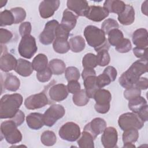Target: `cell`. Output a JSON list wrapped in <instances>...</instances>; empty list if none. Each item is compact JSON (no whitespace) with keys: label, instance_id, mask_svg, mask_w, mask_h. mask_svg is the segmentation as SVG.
Segmentation results:
<instances>
[{"label":"cell","instance_id":"obj_1","mask_svg":"<svg viewBox=\"0 0 148 148\" xmlns=\"http://www.w3.org/2000/svg\"><path fill=\"white\" fill-rule=\"evenodd\" d=\"M147 60L140 59L134 62L119 77L120 84L124 88L133 87L141 75L147 71Z\"/></svg>","mask_w":148,"mask_h":148},{"label":"cell","instance_id":"obj_2","mask_svg":"<svg viewBox=\"0 0 148 148\" xmlns=\"http://www.w3.org/2000/svg\"><path fill=\"white\" fill-rule=\"evenodd\" d=\"M23 101V97L18 93L2 96L0 101L1 119H12L19 110Z\"/></svg>","mask_w":148,"mask_h":148},{"label":"cell","instance_id":"obj_3","mask_svg":"<svg viewBox=\"0 0 148 148\" xmlns=\"http://www.w3.org/2000/svg\"><path fill=\"white\" fill-rule=\"evenodd\" d=\"M84 36L88 45L94 47L97 53L102 50H109L110 44L101 29L94 25H88L84 30Z\"/></svg>","mask_w":148,"mask_h":148},{"label":"cell","instance_id":"obj_4","mask_svg":"<svg viewBox=\"0 0 148 148\" xmlns=\"http://www.w3.org/2000/svg\"><path fill=\"white\" fill-rule=\"evenodd\" d=\"M144 123L136 113L131 112L122 114L118 119L119 126L123 131L130 128L140 130L144 126Z\"/></svg>","mask_w":148,"mask_h":148},{"label":"cell","instance_id":"obj_5","mask_svg":"<svg viewBox=\"0 0 148 148\" xmlns=\"http://www.w3.org/2000/svg\"><path fill=\"white\" fill-rule=\"evenodd\" d=\"M38 50L35 38L31 35L23 36L18 47L20 55L25 58L30 59L36 53Z\"/></svg>","mask_w":148,"mask_h":148},{"label":"cell","instance_id":"obj_6","mask_svg":"<svg viewBox=\"0 0 148 148\" xmlns=\"http://www.w3.org/2000/svg\"><path fill=\"white\" fill-rule=\"evenodd\" d=\"M60 137L65 140L74 142L80 136V128L77 124L73 122H67L63 124L59 130Z\"/></svg>","mask_w":148,"mask_h":148},{"label":"cell","instance_id":"obj_7","mask_svg":"<svg viewBox=\"0 0 148 148\" xmlns=\"http://www.w3.org/2000/svg\"><path fill=\"white\" fill-rule=\"evenodd\" d=\"M65 113L64 108L59 104L51 105L43 114L45 125L52 127L58 120L61 119Z\"/></svg>","mask_w":148,"mask_h":148},{"label":"cell","instance_id":"obj_8","mask_svg":"<svg viewBox=\"0 0 148 148\" xmlns=\"http://www.w3.org/2000/svg\"><path fill=\"white\" fill-rule=\"evenodd\" d=\"M58 24V22L56 20L49 21L45 24L43 31L39 36V39L41 43L49 45L53 42L56 38V29Z\"/></svg>","mask_w":148,"mask_h":148},{"label":"cell","instance_id":"obj_9","mask_svg":"<svg viewBox=\"0 0 148 148\" xmlns=\"http://www.w3.org/2000/svg\"><path fill=\"white\" fill-rule=\"evenodd\" d=\"M48 104L49 99L47 96L43 92L31 95L27 98L24 101L25 108L29 110L39 109Z\"/></svg>","mask_w":148,"mask_h":148},{"label":"cell","instance_id":"obj_10","mask_svg":"<svg viewBox=\"0 0 148 148\" xmlns=\"http://www.w3.org/2000/svg\"><path fill=\"white\" fill-rule=\"evenodd\" d=\"M118 134L116 129L113 127H106L101 136V143L105 148H113L116 146Z\"/></svg>","mask_w":148,"mask_h":148},{"label":"cell","instance_id":"obj_11","mask_svg":"<svg viewBox=\"0 0 148 148\" xmlns=\"http://www.w3.org/2000/svg\"><path fill=\"white\" fill-rule=\"evenodd\" d=\"M60 1H43L39 6L40 16L43 18H47L54 14V12L58 9Z\"/></svg>","mask_w":148,"mask_h":148},{"label":"cell","instance_id":"obj_12","mask_svg":"<svg viewBox=\"0 0 148 148\" xmlns=\"http://www.w3.org/2000/svg\"><path fill=\"white\" fill-rule=\"evenodd\" d=\"M106 127V123L104 119L100 117H97L85 125L84 131H86L90 133L95 139L98 135L103 132Z\"/></svg>","mask_w":148,"mask_h":148},{"label":"cell","instance_id":"obj_13","mask_svg":"<svg viewBox=\"0 0 148 148\" xmlns=\"http://www.w3.org/2000/svg\"><path fill=\"white\" fill-rule=\"evenodd\" d=\"M68 95L66 86L62 83L52 86L49 90L50 98L56 102H60L65 99Z\"/></svg>","mask_w":148,"mask_h":148},{"label":"cell","instance_id":"obj_14","mask_svg":"<svg viewBox=\"0 0 148 148\" xmlns=\"http://www.w3.org/2000/svg\"><path fill=\"white\" fill-rule=\"evenodd\" d=\"M68 9L74 12L77 16H86L89 6L85 0H68L66 2Z\"/></svg>","mask_w":148,"mask_h":148},{"label":"cell","instance_id":"obj_15","mask_svg":"<svg viewBox=\"0 0 148 148\" xmlns=\"http://www.w3.org/2000/svg\"><path fill=\"white\" fill-rule=\"evenodd\" d=\"M109 12L103 7L99 6H90L86 15L87 18L95 22H99L109 16Z\"/></svg>","mask_w":148,"mask_h":148},{"label":"cell","instance_id":"obj_16","mask_svg":"<svg viewBox=\"0 0 148 148\" xmlns=\"http://www.w3.org/2000/svg\"><path fill=\"white\" fill-rule=\"evenodd\" d=\"M148 34L147 29L139 28L135 30L132 34V42L134 45L138 47L147 48Z\"/></svg>","mask_w":148,"mask_h":148},{"label":"cell","instance_id":"obj_17","mask_svg":"<svg viewBox=\"0 0 148 148\" xmlns=\"http://www.w3.org/2000/svg\"><path fill=\"white\" fill-rule=\"evenodd\" d=\"M17 60L11 54L5 52L0 58V68L3 72H9L15 69Z\"/></svg>","mask_w":148,"mask_h":148},{"label":"cell","instance_id":"obj_18","mask_svg":"<svg viewBox=\"0 0 148 148\" xmlns=\"http://www.w3.org/2000/svg\"><path fill=\"white\" fill-rule=\"evenodd\" d=\"M26 121L28 126L35 130H38L45 125L43 114L39 113H31L26 117Z\"/></svg>","mask_w":148,"mask_h":148},{"label":"cell","instance_id":"obj_19","mask_svg":"<svg viewBox=\"0 0 148 148\" xmlns=\"http://www.w3.org/2000/svg\"><path fill=\"white\" fill-rule=\"evenodd\" d=\"M118 20L122 25H128L132 24L135 20V10L130 5H126L124 10L118 14Z\"/></svg>","mask_w":148,"mask_h":148},{"label":"cell","instance_id":"obj_20","mask_svg":"<svg viewBox=\"0 0 148 148\" xmlns=\"http://www.w3.org/2000/svg\"><path fill=\"white\" fill-rule=\"evenodd\" d=\"M14 71L16 73L23 77L30 76L33 72L34 68L32 63L23 58L17 60V62Z\"/></svg>","mask_w":148,"mask_h":148},{"label":"cell","instance_id":"obj_21","mask_svg":"<svg viewBox=\"0 0 148 148\" xmlns=\"http://www.w3.org/2000/svg\"><path fill=\"white\" fill-rule=\"evenodd\" d=\"M78 16L68 9H65L62 14L61 24L69 32L76 26Z\"/></svg>","mask_w":148,"mask_h":148},{"label":"cell","instance_id":"obj_22","mask_svg":"<svg viewBox=\"0 0 148 148\" xmlns=\"http://www.w3.org/2000/svg\"><path fill=\"white\" fill-rule=\"evenodd\" d=\"M126 5L122 1L107 0L103 3V8L109 13L120 14L125 9Z\"/></svg>","mask_w":148,"mask_h":148},{"label":"cell","instance_id":"obj_23","mask_svg":"<svg viewBox=\"0 0 148 148\" xmlns=\"http://www.w3.org/2000/svg\"><path fill=\"white\" fill-rule=\"evenodd\" d=\"M96 76H90L84 79V86L89 98H92L95 92L99 89L97 84Z\"/></svg>","mask_w":148,"mask_h":148},{"label":"cell","instance_id":"obj_24","mask_svg":"<svg viewBox=\"0 0 148 148\" xmlns=\"http://www.w3.org/2000/svg\"><path fill=\"white\" fill-rule=\"evenodd\" d=\"M20 81L12 73H7L3 82L4 88L10 91H16L20 87Z\"/></svg>","mask_w":148,"mask_h":148},{"label":"cell","instance_id":"obj_25","mask_svg":"<svg viewBox=\"0 0 148 148\" xmlns=\"http://www.w3.org/2000/svg\"><path fill=\"white\" fill-rule=\"evenodd\" d=\"M93 98L97 104L106 105L110 103L112 99V95L109 91L99 88L95 92Z\"/></svg>","mask_w":148,"mask_h":148},{"label":"cell","instance_id":"obj_26","mask_svg":"<svg viewBox=\"0 0 148 148\" xmlns=\"http://www.w3.org/2000/svg\"><path fill=\"white\" fill-rule=\"evenodd\" d=\"M34 70L37 72L45 69L48 66V59L44 54H38L36 56L32 62Z\"/></svg>","mask_w":148,"mask_h":148},{"label":"cell","instance_id":"obj_27","mask_svg":"<svg viewBox=\"0 0 148 148\" xmlns=\"http://www.w3.org/2000/svg\"><path fill=\"white\" fill-rule=\"evenodd\" d=\"M70 49L74 53H79L83 51L86 46L84 38L80 35L73 36L69 40Z\"/></svg>","mask_w":148,"mask_h":148},{"label":"cell","instance_id":"obj_28","mask_svg":"<svg viewBox=\"0 0 148 148\" xmlns=\"http://www.w3.org/2000/svg\"><path fill=\"white\" fill-rule=\"evenodd\" d=\"M53 47L56 52L60 54H65L70 49L68 39L63 38H56L53 41Z\"/></svg>","mask_w":148,"mask_h":148},{"label":"cell","instance_id":"obj_29","mask_svg":"<svg viewBox=\"0 0 148 148\" xmlns=\"http://www.w3.org/2000/svg\"><path fill=\"white\" fill-rule=\"evenodd\" d=\"M48 67L51 70L52 73L56 75L62 74L66 69V66L64 62L61 60L57 58L51 60L48 64Z\"/></svg>","mask_w":148,"mask_h":148},{"label":"cell","instance_id":"obj_30","mask_svg":"<svg viewBox=\"0 0 148 148\" xmlns=\"http://www.w3.org/2000/svg\"><path fill=\"white\" fill-rule=\"evenodd\" d=\"M147 104V101L145 98L139 96L129 100L128 104L129 109L133 113H138Z\"/></svg>","mask_w":148,"mask_h":148},{"label":"cell","instance_id":"obj_31","mask_svg":"<svg viewBox=\"0 0 148 148\" xmlns=\"http://www.w3.org/2000/svg\"><path fill=\"white\" fill-rule=\"evenodd\" d=\"M94 138L90 133L83 130L82 136L77 140V144L81 148H94Z\"/></svg>","mask_w":148,"mask_h":148},{"label":"cell","instance_id":"obj_32","mask_svg":"<svg viewBox=\"0 0 148 148\" xmlns=\"http://www.w3.org/2000/svg\"><path fill=\"white\" fill-rule=\"evenodd\" d=\"M108 41L109 43L113 46H117L124 39V35L121 31L119 29H113L108 34Z\"/></svg>","mask_w":148,"mask_h":148},{"label":"cell","instance_id":"obj_33","mask_svg":"<svg viewBox=\"0 0 148 148\" xmlns=\"http://www.w3.org/2000/svg\"><path fill=\"white\" fill-rule=\"evenodd\" d=\"M89 97L87 95L85 89H82L74 94L72 97L73 103L78 106H83L88 103Z\"/></svg>","mask_w":148,"mask_h":148},{"label":"cell","instance_id":"obj_34","mask_svg":"<svg viewBox=\"0 0 148 148\" xmlns=\"http://www.w3.org/2000/svg\"><path fill=\"white\" fill-rule=\"evenodd\" d=\"M139 138L138 130L135 128H130L124 131L122 139L124 143H134Z\"/></svg>","mask_w":148,"mask_h":148},{"label":"cell","instance_id":"obj_35","mask_svg":"<svg viewBox=\"0 0 148 148\" xmlns=\"http://www.w3.org/2000/svg\"><path fill=\"white\" fill-rule=\"evenodd\" d=\"M42 143L46 146H53L57 142V138L53 131L47 130L44 131L40 136Z\"/></svg>","mask_w":148,"mask_h":148},{"label":"cell","instance_id":"obj_36","mask_svg":"<svg viewBox=\"0 0 148 148\" xmlns=\"http://www.w3.org/2000/svg\"><path fill=\"white\" fill-rule=\"evenodd\" d=\"M18 126L12 120L5 121L1 123V137H5L13 132Z\"/></svg>","mask_w":148,"mask_h":148},{"label":"cell","instance_id":"obj_37","mask_svg":"<svg viewBox=\"0 0 148 148\" xmlns=\"http://www.w3.org/2000/svg\"><path fill=\"white\" fill-rule=\"evenodd\" d=\"M14 24V18L10 10H5L0 13V25L4 27Z\"/></svg>","mask_w":148,"mask_h":148},{"label":"cell","instance_id":"obj_38","mask_svg":"<svg viewBox=\"0 0 148 148\" xmlns=\"http://www.w3.org/2000/svg\"><path fill=\"white\" fill-rule=\"evenodd\" d=\"M82 65L84 68L94 69L98 65L96 55L92 53L85 54L82 60Z\"/></svg>","mask_w":148,"mask_h":148},{"label":"cell","instance_id":"obj_39","mask_svg":"<svg viewBox=\"0 0 148 148\" xmlns=\"http://www.w3.org/2000/svg\"><path fill=\"white\" fill-rule=\"evenodd\" d=\"M96 56L98 65L101 66H105L109 64L110 57L108 50H101L97 52V55Z\"/></svg>","mask_w":148,"mask_h":148},{"label":"cell","instance_id":"obj_40","mask_svg":"<svg viewBox=\"0 0 148 148\" xmlns=\"http://www.w3.org/2000/svg\"><path fill=\"white\" fill-rule=\"evenodd\" d=\"M65 76L68 82L72 80L77 81L80 78V72L77 68L69 66L65 69Z\"/></svg>","mask_w":148,"mask_h":148},{"label":"cell","instance_id":"obj_41","mask_svg":"<svg viewBox=\"0 0 148 148\" xmlns=\"http://www.w3.org/2000/svg\"><path fill=\"white\" fill-rule=\"evenodd\" d=\"M14 18V24H18L23 21L26 17V12L25 10L20 7H16L12 8L10 9Z\"/></svg>","mask_w":148,"mask_h":148},{"label":"cell","instance_id":"obj_42","mask_svg":"<svg viewBox=\"0 0 148 148\" xmlns=\"http://www.w3.org/2000/svg\"><path fill=\"white\" fill-rule=\"evenodd\" d=\"M119 27V24L113 18H108L102 23L101 25V29L106 35L113 29H118Z\"/></svg>","mask_w":148,"mask_h":148},{"label":"cell","instance_id":"obj_43","mask_svg":"<svg viewBox=\"0 0 148 148\" xmlns=\"http://www.w3.org/2000/svg\"><path fill=\"white\" fill-rule=\"evenodd\" d=\"M5 140L10 144H16L19 143L22 140V134L17 128L13 132L4 138Z\"/></svg>","mask_w":148,"mask_h":148},{"label":"cell","instance_id":"obj_44","mask_svg":"<svg viewBox=\"0 0 148 148\" xmlns=\"http://www.w3.org/2000/svg\"><path fill=\"white\" fill-rule=\"evenodd\" d=\"M140 90L134 86L125 88L124 91V97L127 100H130L137 97L140 96Z\"/></svg>","mask_w":148,"mask_h":148},{"label":"cell","instance_id":"obj_45","mask_svg":"<svg viewBox=\"0 0 148 148\" xmlns=\"http://www.w3.org/2000/svg\"><path fill=\"white\" fill-rule=\"evenodd\" d=\"M132 45L131 41L127 38H124L123 40L115 47V50L121 53H127L131 50Z\"/></svg>","mask_w":148,"mask_h":148},{"label":"cell","instance_id":"obj_46","mask_svg":"<svg viewBox=\"0 0 148 148\" xmlns=\"http://www.w3.org/2000/svg\"><path fill=\"white\" fill-rule=\"evenodd\" d=\"M52 72L47 66L45 69L36 73V77L40 82L45 83L48 82L52 76Z\"/></svg>","mask_w":148,"mask_h":148},{"label":"cell","instance_id":"obj_47","mask_svg":"<svg viewBox=\"0 0 148 148\" xmlns=\"http://www.w3.org/2000/svg\"><path fill=\"white\" fill-rule=\"evenodd\" d=\"M97 84L99 88H103L106 86L109 85L112 82L109 77L105 73H102L100 74L96 78Z\"/></svg>","mask_w":148,"mask_h":148},{"label":"cell","instance_id":"obj_48","mask_svg":"<svg viewBox=\"0 0 148 148\" xmlns=\"http://www.w3.org/2000/svg\"><path fill=\"white\" fill-rule=\"evenodd\" d=\"M13 37L12 33L5 28L0 29V42L1 44L8 43Z\"/></svg>","mask_w":148,"mask_h":148},{"label":"cell","instance_id":"obj_49","mask_svg":"<svg viewBox=\"0 0 148 148\" xmlns=\"http://www.w3.org/2000/svg\"><path fill=\"white\" fill-rule=\"evenodd\" d=\"M31 30V24L28 21H25L21 23L19 27V32L22 37L30 35Z\"/></svg>","mask_w":148,"mask_h":148},{"label":"cell","instance_id":"obj_50","mask_svg":"<svg viewBox=\"0 0 148 148\" xmlns=\"http://www.w3.org/2000/svg\"><path fill=\"white\" fill-rule=\"evenodd\" d=\"M69 32L61 24H58L56 29V38H63L68 39Z\"/></svg>","mask_w":148,"mask_h":148},{"label":"cell","instance_id":"obj_51","mask_svg":"<svg viewBox=\"0 0 148 148\" xmlns=\"http://www.w3.org/2000/svg\"><path fill=\"white\" fill-rule=\"evenodd\" d=\"M66 87L68 92L73 94L76 93L77 92H78L81 90L80 84L76 80H72V81L69 82Z\"/></svg>","mask_w":148,"mask_h":148},{"label":"cell","instance_id":"obj_52","mask_svg":"<svg viewBox=\"0 0 148 148\" xmlns=\"http://www.w3.org/2000/svg\"><path fill=\"white\" fill-rule=\"evenodd\" d=\"M133 53L137 58L147 60V48L135 47L133 49Z\"/></svg>","mask_w":148,"mask_h":148},{"label":"cell","instance_id":"obj_53","mask_svg":"<svg viewBox=\"0 0 148 148\" xmlns=\"http://www.w3.org/2000/svg\"><path fill=\"white\" fill-rule=\"evenodd\" d=\"M103 73L106 74L111 80V82H113L115 80L117 77V72L115 68L112 66H107L104 70Z\"/></svg>","mask_w":148,"mask_h":148},{"label":"cell","instance_id":"obj_54","mask_svg":"<svg viewBox=\"0 0 148 148\" xmlns=\"http://www.w3.org/2000/svg\"><path fill=\"white\" fill-rule=\"evenodd\" d=\"M24 119H25L24 113L21 110H19L17 112L16 115L12 119H11V120H12L16 124L17 126H20L24 123Z\"/></svg>","mask_w":148,"mask_h":148},{"label":"cell","instance_id":"obj_55","mask_svg":"<svg viewBox=\"0 0 148 148\" xmlns=\"http://www.w3.org/2000/svg\"><path fill=\"white\" fill-rule=\"evenodd\" d=\"M135 86L140 90H146L148 88V80L146 77H140Z\"/></svg>","mask_w":148,"mask_h":148},{"label":"cell","instance_id":"obj_56","mask_svg":"<svg viewBox=\"0 0 148 148\" xmlns=\"http://www.w3.org/2000/svg\"><path fill=\"white\" fill-rule=\"evenodd\" d=\"M94 108L95 110L99 113L105 114L108 112L110 109V103L106 105H98L95 103L94 106Z\"/></svg>","mask_w":148,"mask_h":148},{"label":"cell","instance_id":"obj_57","mask_svg":"<svg viewBox=\"0 0 148 148\" xmlns=\"http://www.w3.org/2000/svg\"><path fill=\"white\" fill-rule=\"evenodd\" d=\"M147 110H148V106L146 105L137 114L139 117L145 122L147 121L148 120V116H147Z\"/></svg>","mask_w":148,"mask_h":148},{"label":"cell","instance_id":"obj_58","mask_svg":"<svg viewBox=\"0 0 148 148\" xmlns=\"http://www.w3.org/2000/svg\"><path fill=\"white\" fill-rule=\"evenodd\" d=\"M90 76H96V72L94 69L91 68H84L82 73V76L83 79L84 80L86 77Z\"/></svg>","mask_w":148,"mask_h":148},{"label":"cell","instance_id":"obj_59","mask_svg":"<svg viewBox=\"0 0 148 148\" xmlns=\"http://www.w3.org/2000/svg\"><path fill=\"white\" fill-rule=\"evenodd\" d=\"M147 1H145L142 5L141 6V9H142V12L145 14L146 16H147Z\"/></svg>","mask_w":148,"mask_h":148},{"label":"cell","instance_id":"obj_60","mask_svg":"<svg viewBox=\"0 0 148 148\" xmlns=\"http://www.w3.org/2000/svg\"><path fill=\"white\" fill-rule=\"evenodd\" d=\"M135 146L134 145V143H124V146L123 147H135Z\"/></svg>","mask_w":148,"mask_h":148},{"label":"cell","instance_id":"obj_61","mask_svg":"<svg viewBox=\"0 0 148 148\" xmlns=\"http://www.w3.org/2000/svg\"><path fill=\"white\" fill-rule=\"evenodd\" d=\"M7 3L6 1H0V8H2L3 6H5L6 3Z\"/></svg>","mask_w":148,"mask_h":148}]
</instances>
